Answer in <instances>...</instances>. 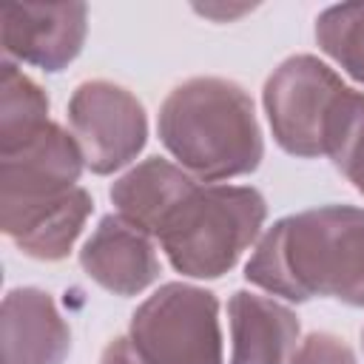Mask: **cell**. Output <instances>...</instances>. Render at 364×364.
I'll list each match as a JSON object with an SVG mask.
<instances>
[{
	"instance_id": "6da1fadb",
	"label": "cell",
	"mask_w": 364,
	"mask_h": 364,
	"mask_svg": "<svg viewBox=\"0 0 364 364\" xmlns=\"http://www.w3.org/2000/svg\"><path fill=\"white\" fill-rule=\"evenodd\" d=\"M245 279L270 296H316L364 307V208L321 205L267 228L245 264Z\"/></svg>"
},
{
	"instance_id": "7a4b0ae2",
	"label": "cell",
	"mask_w": 364,
	"mask_h": 364,
	"mask_svg": "<svg viewBox=\"0 0 364 364\" xmlns=\"http://www.w3.org/2000/svg\"><path fill=\"white\" fill-rule=\"evenodd\" d=\"M168 154L199 182H222L259 168L264 139L247 91L222 77L176 85L156 119Z\"/></svg>"
},
{
	"instance_id": "3957f363",
	"label": "cell",
	"mask_w": 364,
	"mask_h": 364,
	"mask_svg": "<svg viewBox=\"0 0 364 364\" xmlns=\"http://www.w3.org/2000/svg\"><path fill=\"white\" fill-rule=\"evenodd\" d=\"M264 196L250 185H199L159 230V247L176 273L219 279L259 239Z\"/></svg>"
},
{
	"instance_id": "277c9868",
	"label": "cell",
	"mask_w": 364,
	"mask_h": 364,
	"mask_svg": "<svg viewBox=\"0 0 364 364\" xmlns=\"http://www.w3.org/2000/svg\"><path fill=\"white\" fill-rule=\"evenodd\" d=\"M128 338L148 364H225L219 301L185 282L151 293L134 310Z\"/></svg>"
},
{
	"instance_id": "5b68a950",
	"label": "cell",
	"mask_w": 364,
	"mask_h": 364,
	"mask_svg": "<svg viewBox=\"0 0 364 364\" xmlns=\"http://www.w3.org/2000/svg\"><path fill=\"white\" fill-rule=\"evenodd\" d=\"M344 88L341 77L318 57H287L267 77L262 91L264 114L279 148L301 159L324 156L327 117Z\"/></svg>"
},
{
	"instance_id": "8992f818",
	"label": "cell",
	"mask_w": 364,
	"mask_h": 364,
	"mask_svg": "<svg viewBox=\"0 0 364 364\" xmlns=\"http://www.w3.org/2000/svg\"><path fill=\"white\" fill-rule=\"evenodd\" d=\"M85 168L74 134L48 122L34 139L0 154V225L9 236L31 213L77 188Z\"/></svg>"
},
{
	"instance_id": "52a82bcc",
	"label": "cell",
	"mask_w": 364,
	"mask_h": 364,
	"mask_svg": "<svg viewBox=\"0 0 364 364\" xmlns=\"http://www.w3.org/2000/svg\"><path fill=\"white\" fill-rule=\"evenodd\" d=\"M68 122L85 168L97 176H108L134 162L148 139L142 102L128 88L108 80H88L74 88Z\"/></svg>"
},
{
	"instance_id": "ba28073f",
	"label": "cell",
	"mask_w": 364,
	"mask_h": 364,
	"mask_svg": "<svg viewBox=\"0 0 364 364\" xmlns=\"http://www.w3.org/2000/svg\"><path fill=\"white\" fill-rule=\"evenodd\" d=\"M6 60L63 71L77 60L88 34L85 3H20L0 11Z\"/></svg>"
},
{
	"instance_id": "9c48e42d",
	"label": "cell",
	"mask_w": 364,
	"mask_h": 364,
	"mask_svg": "<svg viewBox=\"0 0 364 364\" xmlns=\"http://www.w3.org/2000/svg\"><path fill=\"white\" fill-rule=\"evenodd\" d=\"M80 264L91 282L114 296H136L159 276V256L148 233L108 213L80 250Z\"/></svg>"
},
{
	"instance_id": "30bf717a",
	"label": "cell",
	"mask_w": 364,
	"mask_h": 364,
	"mask_svg": "<svg viewBox=\"0 0 364 364\" xmlns=\"http://www.w3.org/2000/svg\"><path fill=\"white\" fill-rule=\"evenodd\" d=\"M3 364H63L71 353V330L54 299L40 287H14L0 313Z\"/></svg>"
},
{
	"instance_id": "8fae6325",
	"label": "cell",
	"mask_w": 364,
	"mask_h": 364,
	"mask_svg": "<svg viewBox=\"0 0 364 364\" xmlns=\"http://www.w3.org/2000/svg\"><path fill=\"white\" fill-rule=\"evenodd\" d=\"M199 188L185 168L171 159L148 156L145 162L134 165L111 185L114 213L122 216L136 230L148 233L151 239L159 236L171 213Z\"/></svg>"
},
{
	"instance_id": "7c38bea8",
	"label": "cell",
	"mask_w": 364,
	"mask_h": 364,
	"mask_svg": "<svg viewBox=\"0 0 364 364\" xmlns=\"http://www.w3.org/2000/svg\"><path fill=\"white\" fill-rule=\"evenodd\" d=\"M230 364H290L299 341V316L250 290H236L228 301Z\"/></svg>"
},
{
	"instance_id": "4fadbf2b",
	"label": "cell",
	"mask_w": 364,
	"mask_h": 364,
	"mask_svg": "<svg viewBox=\"0 0 364 364\" xmlns=\"http://www.w3.org/2000/svg\"><path fill=\"white\" fill-rule=\"evenodd\" d=\"M94 210V199L85 188H74L57 202L31 213L9 239L37 262H60L71 253L77 236L82 233L88 216Z\"/></svg>"
},
{
	"instance_id": "5bb4252c",
	"label": "cell",
	"mask_w": 364,
	"mask_h": 364,
	"mask_svg": "<svg viewBox=\"0 0 364 364\" xmlns=\"http://www.w3.org/2000/svg\"><path fill=\"white\" fill-rule=\"evenodd\" d=\"M46 91L17 68L14 60H3L0 71V154H11L34 139L48 125Z\"/></svg>"
},
{
	"instance_id": "9a60e30c",
	"label": "cell",
	"mask_w": 364,
	"mask_h": 364,
	"mask_svg": "<svg viewBox=\"0 0 364 364\" xmlns=\"http://www.w3.org/2000/svg\"><path fill=\"white\" fill-rule=\"evenodd\" d=\"M324 156L364 196V94L344 88L324 128Z\"/></svg>"
},
{
	"instance_id": "2e32d148",
	"label": "cell",
	"mask_w": 364,
	"mask_h": 364,
	"mask_svg": "<svg viewBox=\"0 0 364 364\" xmlns=\"http://www.w3.org/2000/svg\"><path fill=\"white\" fill-rule=\"evenodd\" d=\"M316 43L364 85V3L330 6L316 17Z\"/></svg>"
},
{
	"instance_id": "e0dca14e",
	"label": "cell",
	"mask_w": 364,
	"mask_h": 364,
	"mask_svg": "<svg viewBox=\"0 0 364 364\" xmlns=\"http://www.w3.org/2000/svg\"><path fill=\"white\" fill-rule=\"evenodd\" d=\"M290 364H358L350 344L333 333H310L293 353Z\"/></svg>"
},
{
	"instance_id": "ac0fdd59",
	"label": "cell",
	"mask_w": 364,
	"mask_h": 364,
	"mask_svg": "<svg viewBox=\"0 0 364 364\" xmlns=\"http://www.w3.org/2000/svg\"><path fill=\"white\" fill-rule=\"evenodd\" d=\"M100 364H148L142 358V353L134 347V341L128 336H119L114 341H108V347L100 355Z\"/></svg>"
},
{
	"instance_id": "d6986e66",
	"label": "cell",
	"mask_w": 364,
	"mask_h": 364,
	"mask_svg": "<svg viewBox=\"0 0 364 364\" xmlns=\"http://www.w3.org/2000/svg\"><path fill=\"white\" fill-rule=\"evenodd\" d=\"M196 11L199 14H205V17H213V20H233V17H239V14H245V11H250V6H236V9H225V6H196Z\"/></svg>"
},
{
	"instance_id": "ffe728a7",
	"label": "cell",
	"mask_w": 364,
	"mask_h": 364,
	"mask_svg": "<svg viewBox=\"0 0 364 364\" xmlns=\"http://www.w3.org/2000/svg\"><path fill=\"white\" fill-rule=\"evenodd\" d=\"M361 347H364V327H361Z\"/></svg>"
}]
</instances>
